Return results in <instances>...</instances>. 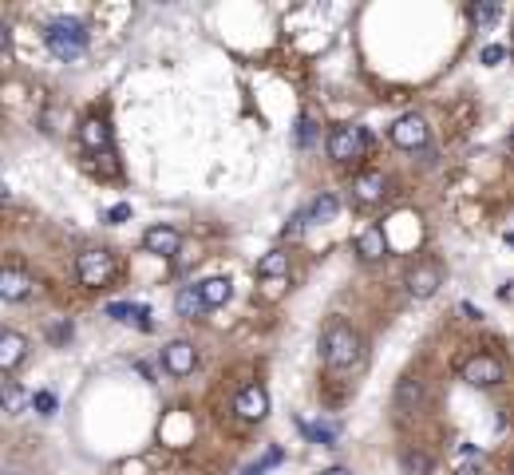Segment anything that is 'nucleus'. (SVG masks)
Masks as SVG:
<instances>
[{
  "label": "nucleus",
  "mask_w": 514,
  "mask_h": 475,
  "mask_svg": "<svg viewBox=\"0 0 514 475\" xmlns=\"http://www.w3.org/2000/svg\"><path fill=\"white\" fill-rule=\"evenodd\" d=\"M321 356H324V364H329L332 372H349V369H356V364H360V356H364L360 333H356L349 321L332 317V321L324 325V333H321Z\"/></svg>",
  "instance_id": "f257e3e1"
},
{
  "label": "nucleus",
  "mask_w": 514,
  "mask_h": 475,
  "mask_svg": "<svg viewBox=\"0 0 514 475\" xmlns=\"http://www.w3.org/2000/svg\"><path fill=\"white\" fill-rule=\"evenodd\" d=\"M44 44L56 59H75L87 48V28L75 16H59L44 28Z\"/></svg>",
  "instance_id": "f03ea898"
},
{
  "label": "nucleus",
  "mask_w": 514,
  "mask_h": 475,
  "mask_svg": "<svg viewBox=\"0 0 514 475\" xmlns=\"http://www.w3.org/2000/svg\"><path fill=\"white\" fill-rule=\"evenodd\" d=\"M329 155L336 158V163H349V158H360L364 155V147H368V131L364 127H356V123H341V127H332L329 131Z\"/></svg>",
  "instance_id": "7ed1b4c3"
},
{
  "label": "nucleus",
  "mask_w": 514,
  "mask_h": 475,
  "mask_svg": "<svg viewBox=\"0 0 514 475\" xmlns=\"http://www.w3.org/2000/svg\"><path fill=\"white\" fill-rule=\"evenodd\" d=\"M502 376H507V364L491 353H474L463 361V381L474 384V389H491V384H499Z\"/></svg>",
  "instance_id": "20e7f679"
},
{
  "label": "nucleus",
  "mask_w": 514,
  "mask_h": 475,
  "mask_svg": "<svg viewBox=\"0 0 514 475\" xmlns=\"http://www.w3.org/2000/svg\"><path fill=\"white\" fill-rule=\"evenodd\" d=\"M75 277L84 285H107L115 277V257L107 250H84L75 257Z\"/></svg>",
  "instance_id": "39448f33"
},
{
  "label": "nucleus",
  "mask_w": 514,
  "mask_h": 475,
  "mask_svg": "<svg viewBox=\"0 0 514 475\" xmlns=\"http://www.w3.org/2000/svg\"><path fill=\"white\" fill-rule=\"evenodd\" d=\"M388 135H392V143L395 147H403V151H420V147H428V119L423 115H415V112H408V115H400L395 123L388 127Z\"/></svg>",
  "instance_id": "423d86ee"
},
{
  "label": "nucleus",
  "mask_w": 514,
  "mask_h": 475,
  "mask_svg": "<svg viewBox=\"0 0 514 475\" xmlns=\"http://www.w3.org/2000/svg\"><path fill=\"white\" fill-rule=\"evenodd\" d=\"M403 285H408L412 297H420V301H423V297H431V293L443 285V265L431 262V257H423V262H415L412 270H408Z\"/></svg>",
  "instance_id": "0eeeda50"
},
{
  "label": "nucleus",
  "mask_w": 514,
  "mask_h": 475,
  "mask_svg": "<svg viewBox=\"0 0 514 475\" xmlns=\"http://www.w3.org/2000/svg\"><path fill=\"white\" fill-rule=\"evenodd\" d=\"M234 412L242 416V420H265V416H270V392H265L261 384H245V389H237V396H234Z\"/></svg>",
  "instance_id": "6e6552de"
},
{
  "label": "nucleus",
  "mask_w": 514,
  "mask_h": 475,
  "mask_svg": "<svg viewBox=\"0 0 514 475\" xmlns=\"http://www.w3.org/2000/svg\"><path fill=\"white\" fill-rule=\"evenodd\" d=\"M178 246H182V234H178L174 226H166V222L146 226V234H143V250H146V254L174 257V254H178Z\"/></svg>",
  "instance_id": "1a4fd4ad"
},
{
  "label": "nucleus",
  "mask_w": 514,
  "mask_h": 475,
  "mask_svg": "<svg viewBox=\"0 0 514 475\" xmlns=\"http://www.w3.org/2000/svg\"><path fill=\"white\" fill-rule=\"evenodd\" d=\"M194 364H198V353H194L191 341H171V345H163V369L171 372V376L194 372Z\"/></svg>",
  "instance_id": "9d476101"
},
{
  "label": "nucleus",
  "mask_w": 514,
  "mask_h": 475,
  "mask_svg": "<svg viewBox=\"0 0 514 475\" xmlns=\"http://www.w3.org/2000/svg\"><path fill=\"white\" fill-rule=\"evenodd\" d=\"M79 143L87 147V151H111V127H107V119H99V115H87L84 123H79Z\"/></svg>",
  "instance_id": "9b49d317"
},
{
  "label": "nucleus",
  "mask_w": 514,
  "mask_h": 475,
  "mask_svg": "<svg viewBox=\"0 0 514 475\" xmlns=\"http://www.w3.org/2000/svg\"><path fill=\"white\" fill-rule=\"evenodd\" d=\"M356 254H360L364 262H380V257L388 254V234H384L380 222L364 226V230L356 234Z\"/></svg>",
  "instance_id": "f8f14e48"
},
{
  "label": "nucleus",
  "mask_w": 514,
  "mask_h": 475,
  "mask_svg": "<svg viewBox=\"0 0 514 475\" xmlns=\"http://www.w3.org/2000/svg\"><path fill=\"white\" fill-rule=\"evenodd\" d=\"M352 194L356 202H380L388 194V178H384V171H360L352 178Z\"/></svg>",
  "instance_id": "ddd939ff"
},
{
  "label": "nucleus",
  "mask_w": 514,
  "mask_h": 475,
  "mask_svg": "<svg viewBox=\"0 0 514 475\" xmlns=\"http://www.w3.org/2000/svg\"><path fill=\"white\" fill-rule=\"evenodd\" d=\"M28 356V336L24 333H16V329H4L0 333V369L4 372H13L20 361Z\"/></svg>",
  "instance_id": "4468645a"
},
{
  "label": "nucleus",
  "mask_w": 514,
  "mask_h": 475,
  "mask_svg": "<svg viewBox=\"0 0 514 475\" xmlns=\"http://www.w3.org/2000/svg\"><path fill=\"white\" fill-rule=\"evenodd\" d=\"M32 277H28L24 270H16V265H4V273H0V297L4 301H20V297L32 293Z\"/></svg>",
  "instance_id": "2eb2a0df"
},
{
  "label": "nucleus",
  "mask_w": 514,
  "mask_h": 475,
  "mask_svg": "<svg viewBox=\"0 0 514 475\" xmlns=\"http://www.w3.org/2000/svg\"><path fill=\"white\" fill-rule=\"evenodd\" d=\"M198 290H202L206 305L217 309V305H226L234 297V282H230V277H222V273H214V277H202V282H198Z\"/></svg>",
  "instance_id": "dca6fc26"
},
{
  "label": "nucleus",
  "mask_w": 514,
  "mask_h": 475,
  "mask_svg": "<svg viewBox=\"0 0 514 475\" xmlns=\"http://www.w3.org/2000/svg\"><path fill=\"white\" fill-rule=\"evenodd\" d=\"M174 309L182 313V317H202L210 305H206V297H202V290L198 285H182L178 290V297H174Z\"/></svg>",
  "instance_id": "f3484780"
},
{
  "label": "nucleus",
  "mask_w": 514,
  "mask_h": 475,
  "mask_svg": "<svg viewBox=\"0 0 514 475\" xmlns=\"http://www.w3.org/2000/svg\"><path fill=\"white\" fill-rule=\"evenodd\" d=\"M257 273L270 277V282H281V277L289 273V254H285V250H270V254H261V262H257Z\"/></svg>",
  "instance_id": "a211bd4d"
},
{
  "label": "nucleus",
  "mask_w": 514,
  "mask_h": 475,
  "mask_svg": "<svg viewBox=\"0 0 514 475\" xmlns=\"http://www.w3.org/2000/svg\"><path fill=\"white\" fill-rule=\"evenodd\" d=\"M423 404V384L420 381H400V389H395V408L400 412H415Z\"/></svg>",
  "instance_id": "6ab92c4d"
},
{
  "label": "nucleus",
  "mask_w": 514,
  "mask_h": 475,
  "mask_svg": "<svg viewBox=\"0 0 514 475\" xmlns=\"http://www.w3.org/2000/svg\"><path fill=\"white\" fill-rule=\"evenodd\" d=\"M400 463H403V475H431V471H435L431 455H428V452H415V448L403 452Z\"/></svg>",
  "instance_id": "aec40b11"
},
{
  "label": "nucleus",
  "mask_w": 514,
  "mask_h": 475,
  "mask_svg": "<svg viewBox=\"0 0 514 475\" xmlns=\"http://www.w3.org/2000/svg\"><path fill=\"white\" fill-rule=\"evenodd\" d=\"M336 211H341V202H336L332 194H316L313 206H309V218H316V222H329V218H336Z\"/></svg>",
  "instance_id": "412c9836"
},
{
  "label": "nucleus",
  "mask_w": 514,
  "mask_h": 475,
  "mask_svg": "<svg viewBox=\"0 0 514 475\" xmlns=\"http://www.w3.org/2000/svg\"><path fill=\"white\" fill-rule=\"evenodd\" d=\"M499 13H502V8L494 4V0H483V4H471V8H467V16H471V20H474V24H479V28L494 24V16H499Z\"/></svg>",
  "instance_id": "4be33fe9"
},
{
  "label": "nucleus",
  "mask_w": 514,
  "mask_h": 475,
  "mask_svg": "<svg viewBox=\"0 0 514 475\" xmlns=\"http://www.w3.org/2000/svg\"><path fill=\"white\" fill-rule=\"evenodd\" d=\"M0 396H4V408H8V412H16L20 404H24V392H20L16 381H4V392H0Z\"/></svg>",
  "instance_id": "5701e85b"
},
{
  "label": "nucleus",
  "mask_w": 514,
  "mask_h": 475,
  "mask_svg": "<svg viewBox=\"0 0 514 475\" xmlns=\"http://www.w3.org/2000/svg\"><path fill=\"white\" fill-rule=\"evenodd\" d=\"M32 408L40 412V416H52L56 412V396L48 392V389H40V392H32Z\"/></svg>",
  "instance_id": "b1692460"
},
{
  "label": "nucleus",
  "mask_w": 514,
  "mask_h": 475,
  "mask_svg": "<svg viewBox=\"0 0 514 475\" xmlns=\"http://www.w3.org/2000/svg\"><path fill=\"white\" fill-rule=\"evenodd\" d=\"M507 52H510L507 44H483L479 59H483V64H499V59H507Z\"/></svg>",
  "instance_id": "393cba45"
},
{
  "label": "nucleus",
  "mask_w": 514,
  "mask_h": 475,
  "mask_svg": "<svg viewBox=\"0 0 514 475\" xmlns=\"http://www.w3.org/2000/svg\"><path fill=\"white\" fill-rule=\"evenodd\" d=\"M301 428L309 432L313 440H321V444H332V440H336V432H332V428H324V424H301Z\"/></svg>",
  "instance_id": "a878e982"
},
{
  "label": "nucleus",
  "mask_w": 514,
  "mask_h": 475,
  "mask_svg": "<svg viewBox=\"0 0 514 475\" xmlns=\"http://www.w3.org/2000/svg\"><path fill=\"white\" fill-rule=\"evenodd\" d=\"M127 218H131V202H115L107 211V222H127Z\"/></svg>",
  "instance_id": "bb28decb"
},
{
  "label": "nucleus",
  "mask_w": 514,
  "mask_h": 475,
  "mask_svg": "<svg viewBox=\"0 0 514 475\" xmlns=\"http://www.w3.org/2000/svg\"><path fill=\"white\" fill-rule=\"evenodd\" d=\"M67 336H72V321H59L52 329V341H67Z\"/></svg>",
  "instance_id": "cd10ccee"
},
{
  "label": "nucleus",
  "mask_w": 514,
  "mask_h": 475,
  "mask_svg": "<svg viewBox=\"0 0 514 475\" xmlns=\"http://www.w3.org/2000/svg\"><path fill=\"white\" fill-rule=\"evenodd\" d=\"M297 139H301V143H309V139H313V123H309V119H301V127H297Z\"/></svg>",
  "instance_id": "c85d7f7f"
},
{
  "label": "nucleus",
  "mask_w": 514,
  "mask_h": 475,
  "mask_svg": "<svg viewBox=\"0 0 514 475\" xmlns=\"http://www.w3.org/2000/svg\"><path fill=\"white\" fill-rule=\"evenodd\" d=\"M455 475H483V468H479V463H467V468H459Z\"/></svg>",
  "instance_id": "c756f323"
},
{
  "label": "nucleus",
  "mask_w": 514,
  "mask_h": 475,
  "mask_svg": "<svg viewBox=\"0 0 514 475\" xmlns=\"http://www.w3.org/2000/svg\"><path fill=\"white\" fill-rule=\"evenodd\" d=\"M261 471H265V460H261V463H253V468H245L242 475H261Z\"/></svg>",
  "instance_id": "7c9ffc66"
},
{
  "label": "nucleus",
  "mask_w": 514,
  "mask_h": 475,
  "mask_svg": "<svg viewBox=\"0 0 514 475\" xmlns=\"http://www.w3.org/2000/svg\"><path fill=\"white\" fill-rule=\"evenodd\" d=\"M321 475H352V471H349V468H324Z\"/></svg>",
  "instance_id": "2f4dec72"
},
{
  "label": "nucleus",
  "mask_w": 514,
  "mask_h": 475,
  "mask_svg": "<svg viewBox=\"0 0 514 475\" xmlns=\"http://www.w3.org/2000/svg\"><path fill=\"white\" fill-rule=\"evenodd\" d=\"M510 151H514V131H510Z\"/></svg>",
  "instance_id": "473e14b6"
}]
</instances>
